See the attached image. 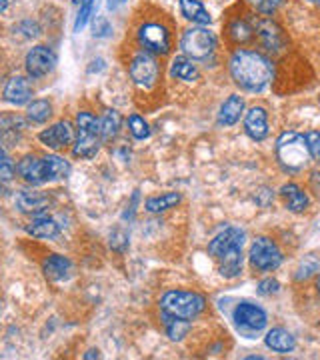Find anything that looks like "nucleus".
I'll return each instance as SVG.
<instances>
[{"label": "nucleus", "instance_id": "f257e3e1", "mask_svg": "<svg viewBox=\"0 0 320 360\" xmlns=\"http://www.w3.org/2000/svg\"><path fill=\"white\" fill-rule=\"evenodd\" d=\"M231 74L242 90L260 92L273 83L275 66L273 61L262 52L240 48L231 56Z\"/></svg>", "mask_w": 320, "mask_h": 360}, {"label": "nucleus", "instance_id": "f03ea898", "mask_svg": "<svg viewBox=\"0 0 320 360\" xmlns=\"http://www.w3.org/2000/svg\"><path fill=\"white\" fill-rule=\"evenodd\" d=\"M242 246H244V231L240 229H224L209 242V255L218 264V271L224 278H236L242 273Z\"/></svg>", "mask_w": 320, "mask_h": 360}, {"label": "nucleus", "instance_id": "7ed1b4c3", "mask_svg": "<svg viewBox=\"0 0 320 360\" xmlns=\"http://www.w3.org/2000/svg\"><path fill=\"white\" fill-rule=\"evenodd\" d=\"M277 158L280 167L288 172H299L304 169L310 160V152L304 136L295 130L282 132L277 140Z\"/></svg>", "mask_w": 320, "mask_h": 360}, {"label": "nucleus", "instance_id": "20e7f679", "mask_svg": "<svg viewBox=\"0 0 320 360\" xmlns=\"http://www.w3.org/2000/svg\"><path fill=\"white\" fill-rule=\"evenodd\" d=\"M206 308V300L198 293L191 290H169L160 298V313L167 317L194 320Z\"/></svg>", "mask_w": 320, "mask_h": 360}, {"label": "nucleus", "instance_id": "39448f33", "mask_svg": "<svg viewBox=\"0 0 320 360\" xmlns=\"http://www.w3.org/2000/svg\"><path fill=\"white\" fill-rule=\"evenodd\" d=\"M248 258H250V264L255 266L256 271H262V273L277 271L284 260L282 251L278 248L277 242L273 238H266V236H258L250 244Z\"/></svg>", "mask_w": 320, "mask_h": 360}, {"label": "nucleus", "instance_id": "423d86ee", "mask_svg": "<svg viewBox=\"0 0 320 360\" xmlns=\"http://www.w3.org/2000/svg\"><path fill=\"white\" fill-rule=\"evenodd\" d=\"M180 46L184 50L186 56H191L192 61H204L209 59L216 48V36L209 28H189L184 34H182V41Z\"/></svg>", "mask_w": 320, "mask_h": 360}, {"label": "nucleus", "instance_id": "0eeeda50", "mask_svg": "<svg viewBox=\"0 0 320 360\" xmlns=\"http://www.w3.org/2000/svg\"><path fill=\"white\" fill-rule=\"evenodd\" d=\"M138 43L150 54H169L171 50V32L158 22H145L138 28Z\"/></svg>", "mask_w": 320, "mask_h": 360}, {"label": "nucleus", "instance_id": "6e6552de", "mask_svg": "<svg viewBox=\"0 0 320 360\" xmlns=\"http://www.w3.org/2000/svg\"><path fill=\"white\" fill-rule=\"evenodd\" d=\"M233 320H235L238 330H242L246 335H253V332H260L266 326L268 317H266V313L258 304L238 302L235 313H233Z\"/></svg>", "mask_w": 320, "mask_h": 360}, {"label": "nucleus", "instance_id": "1a4fd4ad", "mask_svg": "<svg viewBox=\"0 0 320 360\" xmlns=\"http://www.w3.org/2000/svg\"><path fill=\"white\" fill-rule=\"evenodd\" d=\"M160 68L156 59L150 52H138L132 63H130V78L134 81V85H138L140 88H152L158 81Z\"/></svg>", "mask_w": 320, "mask_h": 360}, {"label": "nucleus", "instance_id": "9d476101", "mask_svg": "<svg viewBox=\"0 0 320 360\" xmlns=\"http://www.w3.org/2000/svg\"><path fill=\"white\" fill-rule=\"evenodd\" d=\"M24 64H26L28 76H32V78H43L48 72H52V68H54V64H56V56H54V52H52L48 46L39 44V46H34V48L28 50Z\"/></svg>", "mask_w": 320, "mask_h": 360}, {"label": "nucleus", "instance_id": "9b49d317", "mask_svg": "<svg viewBox=\"0 0 320 360\" xmlns=\"http://www.w3.org/2000/svg\"><path fill=\"white\" fill-rule=\"evenodd\" d=\"M39 140L43 142L44 147L52 150H63L68 145H72L74 140V128L68 120H61L52 127L44 128L43 132L39 134Z\"/></svg>", "mask_w": 320, "mask_h": 360}, {"label": "nucleus", "instance_id": "f8f14e48", "mask_svg": "<svg viewBox=\"0 0 320 360\" xmlns=\"http://www.w3.org/2000/svg\"><path fill=\"white\" fill-rule=\"evenodd\" d=\"M256 32H258V41H260V44H262L266 50H270V52H278V50H282V48H284V44H286L284 30L278 26L277 22L270 21V19H264V21L258 22Z\"/></svg>", "mask_w": 320, "mask_h": 360}, {"label": "nucleus", "instance_id": "ddd939ff", "mask_svg": "<svg viewBox=\"0 0 320 360\" xmlns=\"http://www.w3.org/2000/svg\"><path fill=\"white\" fill-rule=\"evenodd\" d=\"M244 130L256 142H260V140H264L268 136V114H266V110L262 106H255V108H250L246 112Z\"/></svg>", "mask_w": 320, "mask_h": 360}, {"label": "nucleus", "instance_id": "4468645a", "mask_svg": "<svg viewBox=\"0 0 320 360\" xmlns=\"http://www.w3.org/2000/svg\"><path fill=\"white\" fill-rule=\"evenodd\" d=\"M50 204V198L39 191H21L17 194V207L24 214H43Z\"/></svg>", "mask_w": 320, "mask_h": 360}, {"label": "nucleus", "instance_id": "2eb2a0df", "mask_svg": "<svg viewBox=\"0 0 320 360\" xmlns=\"http://www.w3.org/2000/svg\"><path fill=\"white\" fill-rule=\"evenodd\" d=\"M4 98L10 105H28L32 98V85L24 78V76H14L8 81V85L4 88Z\"/></svg>", "mask_w": 320, "mask_h": 360}, {"label": "nucleus", "instance_id": "dca6fc26", "mask_svg": "<svg viewBox=\"0 0 320 360\" xmlns=\"http://www.w3.org/2000/svg\"><path fill=\"white\" fill-rule=\"evenodd\" d=\"M17 170H19V174H21L28 184H43V182H48V180H46V174H44L43 158H36V156H32V154L21 158Z\"/></svg>", "mask_w": 320, "mask_h": 360}, {"label": "nucleus", "instance_id": "f3484780", "mask_svg": "<svg viewBox=\"0 0 320 360\" xmlns=\"http://www.w3.org/2000/svg\"><path fill=\"white\" fill-rule=\"evenodd\" d=\"M98 149H100V132L78 128V138L74 142L72 154L76 158H92V156H96Z\"/></svg>", "mask_w": 320, "mask_h": 360}, {"label": "nucleus", "instance_id": "a211bd4d", "mask_svg": "<svg viewBox=\"0 0 320 360\" xmlns=\"http://www.w3.org/2000/svg\"><path fill=\"white\" fill-rule=\"evenodd\" d=\"M26 233L32 234L34 238H41V240H52L61 234V226L56 224L54 218L50 216H44V214H36L28 226H26Z\"/></svg>", "mask_w": 320, "mask_h": 360}, {"label": "nucleus", "instance_id": "6ab92c4d", "mask_svg": "<svg viewBox=\"0 0 320 360\" xmlns=\"http://www.w3.org/2000/svg\"><path fill=\"white\" fill-rule=\"evenodd\" d=\"M264 344H266V348H270L273 352H278V354H288L297 348V340L286 328L268 330L264 337Z\"/></svg>", "mask_w": 320, "mask_h": 360}, {"label": "nucleus", "instance_id": "aec40b11", "mask_svg": "<svg viewBox=\"0 0 320 360\" xmlns=\"http://www.w3.org/2000/svg\"><path fill=\"white\" fill-rule=\"evenodd\" d=\"M242 112H244V100L238 94L228 96L218 110V125L220 127H235L240 120Z\"/></svg>", "mask_w": 320, "mask_h": 360}, {"label": "nucleus", "instance_id": "412c9836", "mask_svg": "<svg viewBox=\"0 0 320 360\" xmlns=\"http://www.w3.org/2000/svg\"><path fill=\"white\" fill-rule=\"evenodd\" d=\"M280 196L284 198V204L286 209L292 212H304L308 209V196L306 192L300 189L299 184L295 182H288L280 189Z\"/></svg>", "mask_w": 320, "mask_h": 360}, {"label": "nucleus", "instance_id": "4be33fe9", "mask_svg": "<svg viewBox=\"0 0 320 360\" xmlns=\"http://www.w3.org/2000/svg\"><path fill=\"white\" fill-rule=\"evenodd\" d=\"M70 268H72L70 260L61 255H50L43 264L44 275L50 280H63V278L70 275Z\"/></svg>", "mask_w": 320, "mask_h": 360}, {"label": "nucleus", "instance_id": "5701e85b", "mask_svg": "<svg viewBox=\"0 0 320 360\" xmlns=\"http://www.w3.org/2000/svg\"><path fill=\"white\" fill-rule=\"evenodd\" d=\"M180 10L186 21L196 22V24H211L213 21L211 12L204 8L200 0H180Z\"/></svg>", "mask_w": 320, "mask_h": 360}, {"label": "nucleus", "instance_id": "b1692460", "mask_svg": "<svg viewBox=\"0 0 320 360\" xmlns=\"http://www.w3.org/2000/svg\"><path fill=\"white\" fill-rule=\"evenodd\" d=\"M171 74L172 78H178V81H184V83H192V81L198 78V68L186 56H176L172 61Z\"/></svg>", "mask_w": 320, "mask_h": 360}, {"label": "nucleus", "instance_id": "393cba45", "mask_svg": "<svg viewBox=\"0 0 320 360\" xmlns=\"http://www.w3.org/2000/svg\"><path fill=\"white\" fill-rule=\"evenodd\" d=\"M44 162V174H46V180H61L64 176H68L70 172V167L68 162L64 160L63 156L58 154H50L43 158Z\"/></svg>", "mask_w": 320, "mask_h": 360}, {"label": "nucleus", "instance_id": "a878e982", "mask_svg": "<svg viewBox=\"0 0 320 360\" xmlns=\"http://www.w3.org/2000/svg\"><path fill=\"white\" fill-rule=\"evenodd\" d=\"M180 202V194L178 192H167V194H160V196H152L145 202V209L152 214H158V212L171 211L176 204Z\"/></svg>", "mask_w": 320, "mask_h": 360}, {"label": "nucleus", "instance_id": "bb28decb", "mask_svg": "<svg viewBox=\"0 0 320 360\" xmlns=\"http://www.w3.org/2000/svg\"><path fill=\"white\" fill-rule=\"evenodd\" d=\"M162 322L167 328V335L171 340H182L191 332V320H182V318H174L162 315Z\"/></svg>", "mask_w": 320, "mask_h": 360}, {"label": "nucleus", "instance_id": "cd10ccee", "mask_svg": "<svg viewBox=\"0 0 320 360\" xmlns=\"http://www.w3.org/2000/svg\"><path fill=\"white\" fill-rule=\"evenodd\" d=\"M26 116L30 123L34 125H44L50 116H52V105L48 100H32L26 108Z\"/></svg>", "mask_w": 320, "mask_h": 360}, {"label": "nucleus", "instance_id": "c85d7f7f", "mask_svg": "<svg viewBox=\"0 0 320 360\" xmlns=\"http://www.w3.org/2000/svg\"><path fill=\"white\" fill-rule=\"evenodd\" d=\"M120 125H122V118L116 110H107L100 118V136L105 140H112L118 130H120Z\"/></svg>", "mask_w": 320, "mask_h": 360}, {"label": "nucleus", "instance_id": "c756f323", "mask_svg": "<svg viewBox=\"0 0 320 360\" xmlns=\"http://www.w3.org/2000/svg\"><path fill=\"white\" fill-rule=\"evenodd\" d=\"M228 34H231V39L236 44L248 43L253 39V26L244 21H235L231 24V28H228Z\"/></svg>", "mask_w": 320, "mask_h": 360}, {"label": "nucleus", "instance_id": "7c9ffc66", "mask_svg": "<svg viewBox=\"0 0 320 360\" xmlns=\"http://www.w3.org/2000/svg\"><path fill=\"white\" fill-rule=\"evenodd\" d=\"M128 130H130V134H132L136 140H147L150 136L149 123H147L142 116H138V114H132V116L128 118Z\"/></svg>", "mask_w": 320, "mask_h": 360}, {"label": "nucleus", "instance_id": "2f4dec72", "mask_svg": "<svg viewBox=\"0 0 320 360\" xmlns=\"http://www.w3.org/2000/svg\"><path fill=\"white\" fill-rule=\"evenodd\" d=\"M320 268L319 260L314 258V256H304V260L300 262L299 271H297V280H306V278H310V276L314 275L317 271Z\"/></svg>", "mask_w": 320, "mask_h": 360}, {"label": "nucleus", "instance_id": "473e14b6", "mask_svg": "<svg viewBox=\"0 0 320 360\" xmlns=\"http://www.w3.org/2000/svg\"><path fill=\"white\" fill-rule=\"evenodd\" d=\"M14 174H17V169H14L10 156L6 154V150L0 147V180L8 182V180L14 178Z\"/></svg>", "mask_w": 320, "mask_h": 360}, {"label": "nucleus", "instance_id": "72a5a7b5", "mask_svg": "<svg viewBox=\"0 0 320 360\" xmlns=\"http://www.w3.org/2000/svg\"><path fill=\"white\" fill-rule=\"evenodd\" d=\"M304 140H306V147H308V152H310V158L312 160H320V130L306 132Z\"/></svg>", "mask_w": 320, "mask_h": 360}, {"label": "nucleus", "instance_id": "f704fd0d", "mask_svg": "<svg viewBox=\"0 0 320 360\" xmlns=\"http://www.w3.org/2000/svg\"><path fill=\"white\" fill-rule=\"evenodd\" d=\"M278 290H280V282L275 278H264L258 284V295H262V297H273Z\"/></svg>", "mask_w": 320, "mask_h": 360}, {"label": "nucleus", "instance_id": "c9c22d12", "mask_svg": "<svg viewBox=\"0 0 320 360\" xmlns=\"http://www.w3.org/2000/svg\"><path fill=\"white\" fill-rule=\"evenodd\" d=\"M256 4V8L262 12V14H273L275 10L278 8V4L282 2V0H253Z\"/></svg>", "mask_w": 320, "mask_h": 360}, {"label": "nucleus", "instance_id": "e433bc0d", "mask_svg": "<svg viewBox=\"0 0 320 360\" xmlns=\"http://www.w3.org/2000/svg\"><path fill=\"white\" fill-rule=\"evenodd\" d=\"M110 32V24L105 19H96L94 22V36H107Z\"/></svg>", "mask_w": 320, "mask_h": 360}, {"label": "nucleus", "instance_id": "4c0bfd02", "mask_svg": "<svg viewBox=\"0 0 320 360\" xmlns=\"http://www.w3.org/2000/svg\"><path fill=\"white\" fill-rule=\"evenodd\" d=\"M310 184H312V189L320 194V172H312V176H310Z\"/></svg>", "mask_w": 320, "mask_h": 360}, {"label": "nucleus", "instance_id": "58836bf2", "mask_svg": "<svg viewBox=\"0 0 320 360\" xmlns=\"http://www.w3.org/2000/svg\"><path fill=\"white\" fill-rule=\"evenodd\" d=\"M83 359H86V360L100 359V354H98V350H88V352H86V354H85V357H83Z\"/></svg>", "mask_w": 320, "mask_h": 360}, {"label": "nucleus", "instance_id": "ea45409f", "mask_svg": "<svg viewBox=\"0 0 320 360\" xmlns=\"http://www.w3.org/2000/svg\"><path fill=\"white\" fill-rule=\"evenodd\" d=\"M120 2H125V0H108V8H110V10H114V8H116Z\"/></svg>", "mask_w": 320, "mask_h": 360}, {"label": "nucleus", "instance_id": "a19ab883", "mask_svg": "<svg viewBox=\"0 0 320 360\" xmlns=\"http://www.w3.org/2000/svg\"><path fill=\"white\" fill-rule=\"evenodd\" d=\"M10 6V0H0V12H4Z\"/></svg>", "mask_w": 320, "mask_h": 360}, {"label": "nucleus", "instance_id": "79ce46f5", "mask_svg": "<svg viewBox=\"0 0 320 360\" xmlns=\"http://www.w3.org/2000/svg\"><path fill=\"white\" fill-rule=\"evenodd\" d=\"M72 2H74V4H76V6H83V4H85L86 0H72Z\"/></svg>", "mask_w": 320, "mask_h": 360}, {"label": "nucleus", "instance_id": "37998d69", "mask_svg": "<svg viewBox=\"0 0 320 360\" xmlns=\"http://www.w3.org/2000/svg\"><path fill=\"white\" fill-rule=\"evenodd\" d=\"M317 293L320 295V275H319V278H317Z\"/></svg>", "mask_w": 320, "mask_h": 360}, {"label": "nucleus", "instance_id": "c03bdc74", "mask_svg": "<svg viewBox=\"0 0 320 360\" xmlns=\"http://www.w3.org/2000/svg\"><path fill=\"white\" fill-rule=\"evenodd\" d=\"M4 192H6V189H4V187H2V184H0V196H2V194H4Z\"/></svg>", "mask_w": 320, "mask_h": 360}, {"label": "nucleus", "instance_id": "a18cd8bd", "mask_svg": "<svg viewBox=\"0 0 320 360\" xmlns=\"http://www.w3.org/2000/svg\"><path fill=\"white\" fill-rule=\"evenodd\" d=\"M310 2H312V4H320V0H310Z\"/></svg>", "mask_w": 320, "mask_h": 360}]
</instances>
